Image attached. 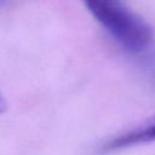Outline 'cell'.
Returning a JSON list of instances; mask_svg holds the SVG:
<instances>
[{
	"mask_svg": "<svg viewBox=\"0 0 155 155\" xmlns=\"http://www.w3.org/2000/svg\"><path fill=\"white\" fill-rule=\"evenodd\" d=\"M7 109V103H6V99L4 98V96L0 93V114L5 113Z\"/></svg>",
	"mask_w": 155,
	"mask_h": 155,
	"instance_id": "3",
	"label": "cell"
},
{
	"mask_svg": "<svg viewBox=\"0 0 155 155\" xmlns=\"http://www.w3.org/2000/svg\"><path fill=\"white\" fill-rule=\"evenodd\" d=\"M7 2H8V0H0V7L4 6V5H6Z\"/></svg>",
	"mask_w": 155,
	"mask_h": 155,
	"instance_id": "4",
	"label": "cell"
},
{
	"mask_svg": "<svg viewBox=\"0 0 155 155\" xmlns=\"http://www.w3.org/2000/svg\"><path fill=\"white\" fill-rule=\"evenodd\" d=\"M155 142V113L148 116L145 120L133 126L132 128L115 136L113 139L108 140L102 148L101 151L110 153L114 150H120L130 148L138 144H145Z\"/></svg>",
	"mask_w": 155,
	"mask_h": 155,
	"instance_id": "2",
	"label": "cell"
},
{
	"mask_svg": "<svg viewBox=\"0 0 155 155\" xmlns=\"http://www.w3.org/2000/svg\"><path fill=\"white\" fill-rule=\"evenodd\" d=\"M94 19L125 50L138 53L153 41L150 25L121 0H84Z\"/></svg>",
	"mask_w": 155,
	"mask_h": 155,
	"instance_id": "1",
	"label": "cell"
}]
</instances>
